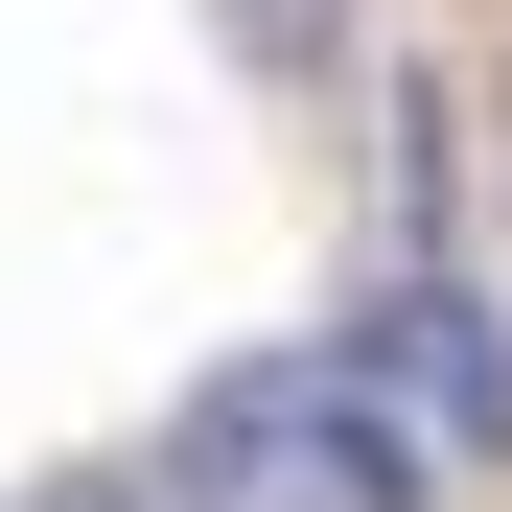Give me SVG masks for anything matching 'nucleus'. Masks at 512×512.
<instances>
[{"label":"nucleus","instance_id":"f257e3e1","mask_svg":"<svg viewBox=\"0 0 512 512\" xmlns=\"http://www.w3.org/2000/svg\"><path fill=\"white\" fill-rule=\"evenodd\" d=\"M326 373H350L373 419H396V443L419 466H512V326L443 280V256H419V280H373L350 303V350H326Z\"/></svg>","mask_w":512,"mask_h":512},{"label":"nucleus","instance_id":"f03ea898","mask_svg":"<svg viewBox=\"0 0 512 512\" xmlns=\"http://www.w3.org/2000/svg\"><path fill=\"white\" fill-rule=\"evenodd\" d=\"M256 512H419V443L350 373H256Z\"/></svg>","mask_w":512,"mask_h":512},{"label":"nucleus","instance_id":"7ed1b4c3","mask_svg":"<svg viewBox=\"0 0 512 512\" xmlns=\"http://www.w3.org/2000/svg\"><path fill=\"white\" fill-rule=\"evenodd\" d=\"M210 24H233L256 70H350V47H373V0H210Z\"/></svg>","mask_w":512,"mask_h":512}]
</instances>
